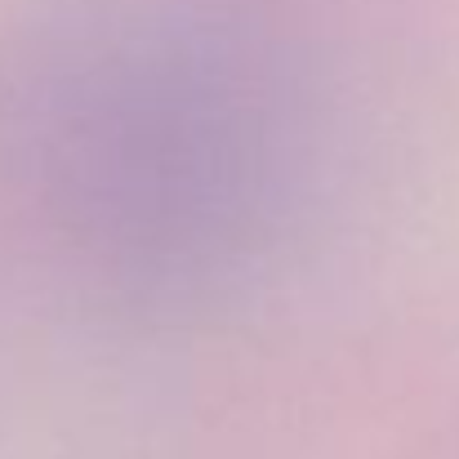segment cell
<instances>
[{"mask_svg": "<svg viewBox=\"0 0 459 459\" xmlns=\"http://www.w3.org/2000/svg\"><path fill=\"white\" fill-rule=\"evenodd\" d=\"M0 139L85 290L205 307L316 232L348 117L281 0H45L0 58Z\"/></svg>", "mask_w": 459, "mask_h": 459, "instance_id": "6da1fadb", "label": "cell"}]
</instances>
